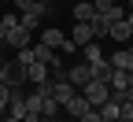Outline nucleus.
<instances>
[{"label":"nucleus","mask_w":133,"mask_h":122,"mask_svg":"<svg viewBox=\"0 0 133 122\" xmlns=\"http://www.w3.org/2000/svg\"><path fill=\"white\" fill-rule=\"evenodd\" d=\"M48 93H52V100L59 104V107H66V104L74 100L78 85H70V81H66V74H56V81H48Z\"/></svg>","instance_id":"nucleus-1"},{"label":"nucleus","mask_w":133,"mask_h":122,"mask_svg":"<svg viewBox=\"0 0 133 122\" xmlns=\"http://www.w3.org/2000/svg\"><path fill=\"white\" fill-rule=\"evenodd\" d=\"M30 37H33V33L15 22V26H8V41H4V44H11L15 52H19V48H30Z\"/></svg>","instance_id":"nucleus-3"},{"label":"nucleus","mask_w":133,"mask_h":122,"mask_svg":"<svg viewBox=\"0 0 133 122\" xmlns=\"http://www.w3.org/2000/svg\"><path fill=\"white\" fill-rule=\"evenodd\" d=\"M81 56H85L81 63H96V59H104V52H100L96 41H89V44H81Z\"/></svg>","instance_id":"nucleus-17"},{"label":"nucleus","mask_w":133,"mask_h":122,"mask_svg":"<svg viewBox=\"0 0 133 122\" xmlns=\"http://www.w3.org/2000/svg\"><path fill=\"white\" fill-rule=\"evenodd\" d=\"M63 41H66V33H63V30H56V26H52V30H41V44H48V48H59Z\"/></svg>","instance_id":"nucleus-14"},{"label":"nucleus","mask_w":133,"mask_h":122,"mask_svg":"<svg viewBox=\"0 0 133 122\" xmlns=\"http://www.w3.org/2000/svg\"><path fill=\"white\" fill-rule=\"evenodd\" d=\"M129 8H133V0H129Z\"/></svg>","instance_id":"nucleus-31"},{"label":"nucleus","mask_w":133,"mask_h":122,"mask_svg":"<svg viewBox=\"0 0 133 122\" xmlns=\"http://www.w3.org/2000/svg\"><path fill=\"white\" fill-rule=\"evenodd\" d=\"M78 122H104V118H100V111H96V107H89V111H85V115H81Z\"/></svg>","instance_id":"nucleus-22"},{"label":"nucleus","mask_w":133,"mask_h":122,"mask_svg":"<svg viewBox=\"0 0 133 122\" xmlns=\"http://www.w3.org/2000/svg\"><path fill=\"white\" fill-rule=\"evenodd\" d=\"M15 8L37 15V19H44V15H48V4H44V0H15Z\"/></svg>","instance_id":"nucleus-10"},{"label":"nucleus","mask_w":133,"mask_h":122,"mask_svg":"<svg viewBox=\"0 0 133 122\" xmlns=\"http://www.w3.org/2000/svg\"><path fill=\"white\" fill-rule=\"evenodd\" d=\"M74 4H85V0H74Z\"/></svg>","instance_id":"nucleus-29"},{"label":"nucleus","mask_w":133,"mask_h":122,"mask_svg":"<svg viewBox=\"0 0 133 122\" xmlns=\"http://www.w3.org/2000/svg\"><path fill=\"white\" fill-rule=\"evenodd\" d=\"M26 81H30V85H44V81H48V63L33 59V63L26 67Z\"/></svg>","instance_id":"nucleus-5"},{"label":"nucleus","mask_w":133,"mask_h":122,"mask_svg":"<svg viewBox=\"0 0 133 122\" xmlns=\"http://www.w3.org/2000/svg\"><path fill=\"white\" fill-rule=\"evenodd\" d=\"M0 4H4V0H0Z\"/></svg>","instance_id":"nucleus-32"},{"label":"nucleus","mask_w":133,"mask_h":122,"mask_svg":"<svg viewBox=\"0 0 133 122\" xmlns=\"http://www.w3.org/2000/svg\"><path fill=\"white\" fill-rule=\"evenodd\" d=\"M89 107H92V104H89L85 96H81V93H74V100L66 104V111H70V118H81V115L89 111Z\"/></svg>","instance_id":"nucleus-13"},{"label":"nucleus","mask_w":133,"mask_h":122,"mask_svg":"<svg viewBox=\"0 0 133 122\" xmlns=\"http://www.w3.org/2000/svg\"><path fill=\"white\" fill-rule=\"evenodd\" d=\"M0 85H8V67H0Z\"/></svg>","instance_id":"nucleus-25"},{"label":"nucleus","mask_w":133,"mask_h":122,"mask_svg":"<svg viewBox=\"0 0 133 122\" xmlns=\"http://www.w3.org/2000/svg\"><path fill=\"white\" fill-rule=\"evenodd\" d=\"M111 70H133V52L129 48H118V52H111Z\"/></svg>","instance_id":"nucleus-6"},{"label":"nucleus","mask_w":133,"mask_h":122,"mask_svg":"<svg viewBox=\"0 0 133 122\" xmlns=\"http://www.w3.org/2000/svg\"><path fill=\"white\" fill-rule=\"evenodd\" d=\"M11 26H15V22H11ZM4 41H8V19H0V44H4Z\"/></svg>","instance_id":"nucleus-24"},{"label":"nucleus","mask_w":133,"mask_h":122,"mask_svg":"<svg viewBox=\"0 0 133 122\" xmlns=\"http://www.w3.org/2000/svg\"><path fill=\"white\" fill-rule=\"evenodd\" d=\"M0 67H8V59H4V56H0Z\"/></svg>","instance_id":"nucleus-27"},{"label":"nucleus","mask_w":133,"mask_h":122,"mask_svg":"<svg viewBox=\"0 0 133 122\" xmlns=\"http://www.w3.org/2000/svg\"><path fill=\"white\" fill-rule=\"evenodd\" d=\"M66 81L81 89L85 81H92V67H89V63H78V67H70V70H66Z\"/></svg>","instance_id":"nucleus-4"},{"label":"nucleus","mask_w":133,"mask_h":122,"mask_svg":"<svg viewBox=\"0 0 133 122\" xmlns=\"http://www.w3.org/2000/svg\"><path fill=\"white\" fill-rule=\"evenodd\" d=\"M92 11L96 15H107V19H122V8L115 0H92Z\"/></svg>","instance_id":"nucleus-9"},{"label":"nucleus","mask_w":133,"mask_h":122,"mask_svg":"<svg viewBox=\"0 0 133 122\" xmlns=\"http://www.w3.org/2000/svg\"><path fill=\"white\" fill-rule=\"evenodd\" d=\"M59 115V104L52 100V93H44L41 96V118H56Z\"/></svg>","instance_id":"nucleus-15"},{"label":"nucleus","mask_w":133,"mask_h":122,"mask_svg":"<svg viewBox=\"0 0 133 122\" xmlns=\"http://www.w3.org/2000/svg\"><path fill=\"white\" fill-rule=\"evenodd\" d=\"M107 81H100V78H92V81H85V85H81V96H85L89 104H92V107H100V104H104L107 100Z\"/></svg>","instance_id":"nucleus-2"},{"label":"nucleus","mask_w":133,"mask_h":122,"mask_svg":"<svg viewBox=\"0 0 133 122\" xmlns=\"http://www.w3.org/2000/svg\"><path fill=\"white\" fill-rule=\"evenodd\" d=\"M44 4H52V0H44Z\"/></svg>","instance_id":"nucleus-30"},{"label":"nucleus","mask_w":133,"mask_h":122,"mask_svg":"<svg viewBox=\"0 0 133 122\" xmlns=\"http://www.w3.org/2000/svg\"><path fill=\"white\" fill-rule=\"evenodd\" d=\"M89 67H92V78H100V81L111 78V63H107V59H96V63H89Z\"/></svg>","instance_id":"nucleus-19"},{"label":"nucleus","mask_w":133,"mask_h":122,"mask_svg":"<svg viewBox=\"0 0 133 122\" xmlns=\"http://www.w3.org/2000/svg\"><path fill=\"white\" fill-rule=\"evenodd\" d=\"M96 111H100V118H104V122H118V118H122V104L107 96V100H104V104H100V107H96Z\"/></svg>","instance_id":"nucleus-7"},{"label":"nucleus","mask_w":133,"mask_h":122,"mask_svg":"<svg viewBox=\"0 0 133 122\" xmlns=\"http://www.w3.org/2000/svg\"><path fill=\"white\" fill-rule=\"evenodd\" d=\"M89 41H96L92 26H89V22H78V26H74V33H70V44H74V48H81V44H89Z\"/></svg>","instance_id":"nucleus-8"},{"label":"nucleus","mask_w":133,"mask_h":122,"mask_svg":"<svg viewBox=\"0 0 133 122\" xmlns=\"http://www.w3.org/2000/svg\"><path fill=\"white\" fill-rule=\"evenodd\" d=\"M107 37H111V41H129V26H126V19H118V22H111V30H107Z\"/></svg>","instance_id":"nucleus-16"},{"label":"nucleus","mask_w":133,"mask_h":122,"mask_svg":"<svg viewBox=\"0 0 133 122\" xmlns=\"http://www.w3.org/2000/svg\"><path fill=\"white\" fill-rule=\"evenodd\" d=\"M118 122H133V100L122 104V118H118Z\"/></svg>","instance_id":"nucleus-21"},{"label":"nucleus","mask_w":133,"mask_h":122,"mask_svg":"<svg viewBox=\"0 0 133 122\" xmlns=\"http://www.w3.org/2000/svg\"><path fill=\"white\" fill-rule=\"evenodd\" d=\"M111 22H118V19H107V15H92V19H89V26H92V33H96V37H107Z\"/></svg>","instance_id":"nucleus-12"},{"label":"nucleus","mask_w":133,"mask_h":122,"mask_svg":"<svg viewBox=\"0 0 133 122\" xmlns=\"http://www.w3.org/2000/svg\"><path fill=\"white\" fill-rule=\"evenodd\" d=\"M0 122H22V118H15V115H11V118H0Z\"/></svg>","instance_id":"nucleus-26"},{"label":"nucleus","mask_w":133,"mask_h":122,"mask_svg":"<svg viewBox=\"0 0 133 122\" xmlns=\"http://www.w3.org/2000/svg\"><path fill=\"white\" fill-rule=\"evenodd\" d=\"M92 15H96V11H92V0H85V4H74V19H78V22H89Z\"/></svg>","instance_id":"nucleus-18"},{"label":"nucleus","mask_w":133,"mask_h":122,"mask_svg":"<svg viewBox=\"0 0 133 122\" xmlns=\"http://www.w3.org/2000/svg\"><path fill=\"white\" fill-rule=\"evenodd\" d=\"M26 81V67L19 59H8V85H22Z\"/></svg>","instance_id":"nucleus-11"},{"label":"nucleus","mask_w":133,"mask_h":122,"mask_svg":"<svg viewBox=\"0 0 133 122\" xmlns=\"http://www.w3.org/2000/svg\"><path fill=\"white\" fill-rule=\"evenodd\" d=\"M8 100H11V85H0V111L8 107Z\"/></svg>","instance_id":"nucleus-23"},{"label":"nucleus","mask_w":133,"mask_h":122,"mask_svg":"<svg viewBox=\"0 0 133 122\" xmlns=\"http://www.w3.org/2000/svg\"><path fill=\"white\" fill-rule=\"evenodd\" d=\"M33 122H52V118H33Z\"/></svg>","instance_id":"nucleus-28"},{"label":"nucleus","mask_w":133,"mask_h":122,"mask_svg":"<svg viewBox=\"0 0 133 122\" xmlns=\"http://www.w3.org/2000/svg\"><path fill=\"white\" fill-rule=\"evenodd\" d=\"M19 26L33 33V30H37V26H41V19H37V15H30V11H22V15H19Z\"/></svg>","instance_id":"nucleus-20"}]
</instances>
